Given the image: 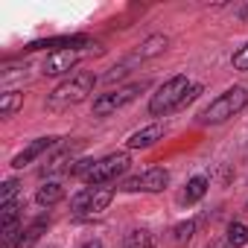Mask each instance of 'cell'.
<instances>
[{"label": "cell", "instance_id": "16", "mask_svg": "<svg viewBox=\"0 0 248 248\" xmlns=\"http://www.w3.org/2000/svg\"><path fill=\"white\" fill-rule=\"evenodd\" d=\"M204 193H207V178H204V175H196V178H190V184H187V190H184V202L193 204V202H199Z\"/></svg>", "mask_w": 248, "mask_h": 248}, {"label": "cell", "instance_id": "8", "mask_svg": "<svg viewBox=\"0 0 248 248\" xmlns=\"http://www.w3.org/2000/svg\"><path fill=\"white\" fill-rule=\"evenodd\" d=\"M82 56H85L82 50H62V53H53V56H47L41 73H44V76H62V73H70V70L79 64Z\"/></svg>", "mask_w": 248, "mask_h": 248}, {"label": "cell", "instance_id": "2", "mask_svg": "<svg viewBox=\"0 0 248 248\" xmlns=\"http://www.w3.org/2000/svg\"><path fill=\"white\" fill-rule=\"evenodd\" d=\"M93 73H88V70H79V73H73L70 79H64L50 96H47V108L50 111H67L70 105H79L82 99H88V93L93 91Z\"/></svg>", "mask_w": 248, "mask_h": 248}, {"label": "cell", "instance_id": "1", "mask_svg": "<svg viewBox=\"0 0 248 248\" xmlns=\"http://www.w3.org/2000/svg\"><path fill=\"white\" fill-rule=\"evenodd\" d=\"M199 93H202V88H199V85H190L187 76H172L170 82H164V85L158 88V93H155L152 102H149V111H152L155 117L170 114V111L187 105L190 99H196Z\"/></svg>", "mask_w": 248, "mask_h": 248}, {"label": "cell", "instance_id": "11", "mask_svg": "<svg viewBox=\"0 0 248 248\" xmlns=\"http://www.w3.org/2000/svg\"><path fill=\"white\" fill-rule=\"evenodd\" d=\"M161 138H164V129H161V126H146V129L135 132L126 143H129V149H146V146H152V143L161 140Z\"/></svg>", "mask_w": 248, "mask_h": 248}, {"label": "cell", "instance_id": "12", "mask_svg": "<svg viewBox=\"0 0 248 248\" xmlns=\"http://www.w3.org/2000/svg\"><path fill=\"white\" fill-rule=\"evenodd\" d=\"M21 202L15 199V202H9V204H3V210H0V228H3V233L6 231H15L18 228V219H21Z\"/></svg>", "mask_w": 248, "mask_h": 248}, {"label": "cell", "instance_id": "21", "mask_svg": "<svg viewBox=\"0 0 248 248\" xmlns=\"http://www.w3.org/2000/svg\"><path fill=\"white\" fill-rule=\"evenodd\" d=\"M18 181L15 178H9L6 184H3V190H0V207H3V204H9V202H15V193H18Z\"/></svg>", "mask_w": 248, "mask_h": 248}, {"label": "cell", "instance_id": "24", "mask_svg": "<svg viewBox=\"0 0 248 248\" xmlns=\"http://www.w3.org/2000/svg\"><path fill=\"white\" fill-rule=\"evenodd\" d=\"M207 248H225V245H219V242H210V245H207Z\"/></svg>", "mask_w": 248, "mask_h": 248}, {"label": "cell", "instance_id": "23", "mask_svg": "<svg viewBox=\"0 0 248 248\" xmlns=\"http://www.w3.org/2000/svg\"><path fill=\"white\" fill-rule=\"evenodd\" d=\"M82 248H102V242H99V239H88Z\"/></svg>", "mask_w": 248, "mask_h": 248}, {"label": "cell", "instance_id": "9", "mask_svg": "<svg viewBox=\"0 0 248 248\" xmlns=\"http://www.w3.org/2000/svg\"><path fill=\"white\" fill-rule=\"evenodd\" d=\"M91 41L85 35H62V38H50V41H32L27 50H53V53H62V50H79V47H88Z\"/></svg>", "mask_w": 248, "mask_h": 248}, {"label": "cell", "instance_id": "20", "mask_svg": "<svg viewBox=\"0 0 248 248\" xmlns=\"http://www.w3.org/2000/svg\"><path fill=\"white\" fill-rule=\"evenodd\" d=\"M193 231H196V222H181V225H175V236H172V242L175 245H184V242H190V236H193Z\"/></svg>", "mask_w": 248, "mask_h": 248}, {"label": "cell", "instance_id": "18", "mask_svg": "<svg viewBox=\"0 0 248 248\" xmlns=\"http://www.w3.org/2000/svg\"><path fill=\"white\" fill-rule=\"evenodd\" d=\"M155 245V236L149 231H132L126 236V248H152Z\"/></svg>", "mask_w": 248, "mask_h": 248}, {"label": "cell", "instance_id": "3", "mask_svg": "<svg viewBox=\"0 0 248 248\" xmlns=\"http://www.w3.org/2000/svg\"><path fill=\"white\" fill-rule=\"evenodd\" d=\"M248 105V91L245 88H228L225 93H219L204 111H202V123H225L231 120L233 114H239L242 108Z\"/></svg>", "mask_w": 248, "mask_h": 248}, {"label": "cell", "instance_id": "5", "mask_svg": "<svg viewBox=\"0 0 248 248\" xmlns=\"http://www.w3.org/2000/svg\"><path fill=\"white\" fill-rule=\"evenodd\" d=\"M140 91H146V82L120 88V91H111V93H102V96L93 99V114H96V117H108V114H114L117 108H123V105H129L132 99H138Z\"/></svg>", "mask_w": 248, "mask_h": 248}, {"label": "cell", "instance_id": "6", "mask_svg": "<svg viewBox=\"0 0 248 248\" xmlns=\"http://www.w3.org/2000/svg\"><path fill=\"white\" fill-rule=\"evenodd\" d=\"M114 199V187H85L76 199H73V210L76 213H88V216H96L102 213Z\"/></svg>", "mask_w": 248, "mask_h": 248}, {"label": "cell", "instance_id": "19", "mask_svg": "<svg viewBox=\"0 0 248 248\" xmlns=\"http://www.w3.org/2000/svg\"><path fill=\"white\" fill-rule=\"evenodd\" d=\"M73 158V149H64L62 155H56L53 161H47L44 164V170H41V175H50V172H59V170H64V164Z\"/></svg>", "mask_w": 248, "mask_h": 248}, {"label": "cell", "instance_id": "22", "mask_svg": "<svg viewBox=\"0 0 248 248\" xmlns=\"http://www.w3.org/2000/svg\"><path fill=\"white\" fill-rule=\"evenodd\" d=\"M233 67H236V70H248V44L233 53Z\"/></svg>", "mask_w": 248, "mask_h": 248}, {"label": "cell", "instance_id": "13", "mask_svg": "<svg viewBox=\"0 0 248 248\" xmlns=\"http://www.w3.org/2000/svg\"><path fill=\"white\" fill-rule=\"evenodd\" d=\"M62 199H64V187H62V184H56V181H50V184L38 187V193H35V202H38V204H44V207H50V204H56V202H62Z\"/></svg>", "mask_w": 248, "mask_h": 248}, {"label": "cell", "instance_id": "15", "mask_svg": "<svg viewBox=\"0 0 248 248\" xmlns=\"http://www.w3.org/2000/svg\"><path fill=\"white\" fill-rule=\"evenodd\" d=\"M21 105H24V93L21 91H9V93L0 96V114L3 117H12Z\"/></svg>", "mask_w": 248, "mask_h": 248}, {"label": "cell", "instance_id": "4", "mask_svg": "<svg viewBox=\"0 0 248 248\" xmlns=\"http://www.w3.org/2000/svg\"><path fill=\"white\" fill-rule=\"evenodd\" d=\"M129 155L126 152H117V155H108V158H102V161H96V167L91 170V175L85 178L91 187H102V184H108V181H114L117 175H123L129 170Z\"/></svg>", "mask_w": 248, "mask_h": 248}, {"label": "cell", "instance_id": "14", "mask_svg": "<svg viewBox=\"0 0 248 248\" xmlns=\"http://www.w3.org/2000/svg\"><path fill=\"white\" fill-rule=\"evenodd\" d=\"M167 35H152V38H146L143 41V47L135 53V59H149V56H158V53H164L167 50Z\"/></svg>", "mask_w": 248, "mask_h": 248}, {"label": "cell", "instance_id": "17", "mask_svg": "<svg viewBox=\"0 0 248 248\" xmlns=\"http://www.w3.org/2000/svg\"><path fill=\"white\" fill-rule=\"evenodd\" d=\"M228 245H231V248L248 245V228H245L242 222H231V225H228Z\"/></svg>", "mask_w": 248, "mask_h": 248}, {"label": "cell", "instance_id": "7", "mask_svg": "<svg viewBox=\"0 0 248 248\" xmlns=\"http://www.w3.org/2000/svg\"><path fill=\"white\" fill-rule=\"evenodd\" d=\"M167 184H170V172L161 170V167H152V170H146V172H140L129 181H123L120 190H126V193H140V190L143 193H161Z\"/></svg>", "mask_w": 248, "mask_h": 248}, {"label": "cell", "instance_id": "10", "mask_svg": "<svg viewBox=\"0 0 248 248\" xmlns=\"http://www.w3.org/2000/svg\"><path fill=\"white\" fill-rule=\"evenodd\" d=\"M56 140H59V138H38V140H32L21 155H15V158H12V167H15V170H24V167H27V164H32L38 155H44L47 149H53V146H56Z\"/></svg>", "mask_w": 248, "mask_h": 248}]
</instances>
